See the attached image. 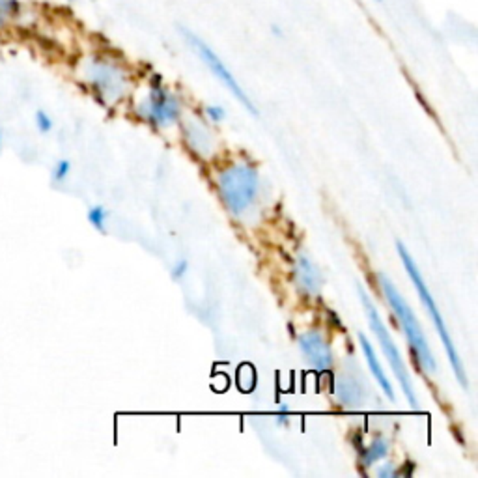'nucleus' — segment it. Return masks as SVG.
I'll return each mask as SVG.
<instances>
[{
    "label": "nucleus",
    "instance_id": "nucleus-1",
    "mask_svg": "<svg viewBox=\"0 0 478 478\" xmlns=\"http://www.w3.org/2000/svg\"><path fill=\"white\" fill-rule=\"evenodd\" d=\"M379 282H381L383 293L387 297V303L391 304V309L394 310V314L398 318L400 325L404 329L405 337H407V342H409L411 349L415 351L416 359L421 360L422 368L430 374L437 370V365H435V359H433L432 349L428 346V340L424 337V332L421 329V323L416 320V316L413 314V310L407 304L402 293L396 290V286L393 284V281L385 275H379Z\"/></svg>",
    "mask_w": 478,
    "mask_h": 478
},
{
    "label": "nucleus",
    "instance_id": "nucleus-2",
    "mask_svg": "<svg viewBox=\"0 0 478 478\" xmlns=\"http://www.w3.org/2000/svg\"><path fill=\"white\" fill-rule=\"evenodd\" d=\"M396 248H398L400 260H402V264H404V269L407 271V275L411 276V281H413V284H415V290H416V293H419V299H421L422 304L426 307L428 314H430V320L433 321V327L437 329L439 337H441V340H443L444 351H447V355H449L450 365H452V368H454L458 381H460L463 387H467L465 370H463V365H461L460 355H458V351H456L454 342H452V338H450V335H449V329H447V325H444L443 316H441V312H439L437 304H435V301H433L432 293H430V290H428L426 282H424V279H422L421 271H419V267H416V264H415V260L411 258V254L407 253V248L404 247V243H400V241L396 243Z\"/></svg>",
    "mask_w": 478,
    "mask_h": 478
},
{
    "label": "nucleus",
    "instance_id": "nucleus-3",
    "mask_svg": "<svg viewBox=\"0 0 478 478\" xmlns=\"http://www.w3.org/2000/svg\"><path fill=\"white\" fill-rule=\"evenodd\" d=\"M217 185L226 208L234 215H241L258 195V174L251 164H232L220 172Z\"/></svg>",
    "mask_w": 478,
    "mask_h": 478
},
{
    "label": "nucleus",
    "instance_id": "nucleus-4",
    "mask_svg": "<svg viewBox=\"0 0 478 478\" xmlns=\"http://www.w3.org/2000/svg\"><path fill=\"white\" fill-rule=\"evenodd\" d=\"M357 292H359L360 301H363V307H365L366 318H368V321H370L372 331L376 332L377 340H379V344H381L383 353H385V357H387L388 365H391V368H393L394 376H396V379H398L400 387H402V391H404V394H405V398L409 400V404L415 407L416 405L415 391H413V385H411L409 374H407V368H405L404 359H402V355H400L396 344L393 342V337L388 335V329L385 327V323H383L381 316L377 314L376 304H374V301L370 299V295L365 292V288L359 286L357 288Z\"/></svg>",
    "mask_w": 478,
    "mask_h": 478
},
{
    "label": "nucleus",
    "instance_id": "nucleus-5",
    "mask_svg": "<svg viewBox=\"0 0 478 478\" xmlns=\"http://www.w3.org/2000/svg\"><path fill=\"white\" fill-rule=\"evenodd\" d=\"M83 79L105 99V101H116L125 94L127 79L120 66L103 57L86 58L80 66Z\"/></svg>",
    "mask_w": 478,
    "mask_h": 478
},
{
    "label": "nucleus",
    "instance_id": "nucleus-6",
    "mask_svg": "<svg viewBox=\"0 0 478 478\" xmlns=\"http://www.w3.org/2000/svg\"><path fill=\"white\" fill-rule=\"evenodd\" d=\"M183 34H185L189 45L197 51L198 57L202 58V62L208 66L209 71H211V73H213L215 77H217V79H219L220 83H223V85L232 92V96L243 103V107L247 108L248 113L256 114V108H254L253 101L248 99V96L241 88V85L237 83V79L234 77V73H232L230 69L226 68V64L220 60L219 55H217V52H215L213 49L206 43V41L200 40L197 34H192V32H189V30H185V29H183Z\"/></svg>",
    "mask_w": 478,
    "mask_h": 478
},
{
    "label": "nucleus",
    "instance_id": "nucleus-7",
    "mask_svg": "<svg viewBox=\"0 0 478 478\" xmlns=\"http://www.w3.org/2000/svg\"><path fill=\"white\" fill-rule=\"evenodd\" d=\"M139 111L148 122L159 127H169L180 118V101L164 88H152L141 103Z\"/></svg>",
    "mask_w": 478,
    "mask_h": 478
},
{
    "label": "nucleus",
    "instance_id": "nucleus-8",
    "mask_svg": "<svg viewBox=\"0 0 478 478\" xmlns=\"http://www.w3.org/2000/svg\"><path fill=\"white\" fill-rule=\"evenodd\" d=\"M299 348L303 351L304 359L309 360L310 366H314L316 370H327L332 363V353L329 344L320 332L309 331L303 332L299 337Z\"/></svg>",
    "mask_w": 478,
    "mask_h": 478
},
{
    "label": "nucleus",
    "instance_id": "nucleus-9",
    "mask_svg": "<svg viewBox=\"0 0 478 478\" xmlns=\"http://www.w3.org/2000/svg\"><path fill=\"white\" fill-rule=\"evenodd\" d=\"M295 281L299 288L307 292L309 295H318L323 286V276L318 265L307 256V254H299L297 262H295Z\"/></svg>",
    "mask_w": 478,
    "mask_h": 478
},
{
    "label": "nucleus",
    "instance_id": "nucleus-10",
    "mask_svg": "<svg viewBox=\"0 0 478 478\" xmlns=\"http://www.w3.org/2000/svg\"><path fill=\"white\" fill-rule=\"evenodd\" d=\"M359 340H360V348H363V353H365V357H366V363H368V366H370V370H372V374H374V377H376V381L379 383V387L383 388V393L387 394L388 400H394L393 385H391V381H388L387 374H385L381 363H379V359H377L376 351H374V346H372L370 340H368L365 335H359Z\"/></svg>",
    "mask_w": 478,
    "mask_h": 478
},
{
    "label": "nucleus",
    "instance_id": "nucleus-11",
    "mask_svg": "<svg viewBox=\"0 0 478 478\" xmlns=\"http://www.w3.org/2000/svg\"><path fill=\"white\" fill-rule=\"evenodd\" d=\"M24 6L21 0H0V36L6 34L10 27L21 19Z\"/></svg>",
    "mask_w": 478,
    "mask_h": 478
},
{
    "label": "nucleus",
    "instance_id": "nucleus-12",
    "mask_svg": "<svg viewBox=\"0 0 478 478\" xmlns=\"http://www.w3.org/2000/svg\"><path fill=\"white\" fill-rule=\"evenodd\" d=\"M388 452V444L383 441V439H376L374 443L366 449L365 452V465H372V463H376L377 460H381V458H385Z\"/></svg>",
    "mask_w": 478,
    "mask_h": 478
},
{
    "label": "nucleus",
    "instance_id": "nucleus-13",
    "mask_svg": "<svg viewBox=\"0 0 478 478\" xmlns=\"http://www.w3.org/2000/svg\"><path fill=\"white\" fill-rule=\"evenodd\" d=\"M107 209L103 208V206H94V208L88 209V213H86V219H88V223H90L94 228H96L97 232H105V225H107Z\"/></svg>",
    "mask_w": 478,
    "mask_h": 478
},
{
    "label": "nucleus",
    "instance_id": "nucleus-14",
    "mask_svg": "<svg viewBox=\"0 0 478 478\" xmlns=\"http://www.w3.org/2000/svg\"><path fill=\"white\" fill-rule=\"evenodd\" d=\"M337 393L338 398L342 400V402H346V404H357V402H360L359 387H357V383L353 381H344L342 387L337 388Z\"/></svg>",
    "mask_w": 478,
    "mask_h": 478
},
{
    "label": "nucleus",
    "instance_id": "nucleus-15",
    "mask_svg": "<svg viewBox=\"0 0 478 478\" xmlns=\"http://www.w3.org/2000/svg\"><path fill=\"white\" fill-rule=\"evenodd\" d=\"M69 172H71V163H69L68 159H60V161L55 164V170H52V180L60 183V181H64L68 178Z\"/></svg>",
    "mask_w": 478,
    "mask_h": 478
},
{
    "label": "nucleus",
    "instance_id": "nucleus-16",
    "mask_svg": "<svg viewBox=\"0 0 478 478\" xmlns=\"http://www.w3.org/2000/svg\"><path fill=\"white\" fill-rule=\"evenodd\" d=\"M36 127L40 133H49L52 129V120L45 111H38L36 113Z\"/></svg>",
    "mask_w": 478,
    "mask_h": 478
},
{
    "label": "nucleus",
    "instance_id": "nucleus-17",
    "mask_svg": "<svg viewBox=\"0 0 478 478\" xmlns=\"http://www.w3.org/2000/svg\"><path fill=\"white\" fill-rule=\"evenodd\" d=\"M206 114H208V118L211 120V122H220V120L226 116L225 108L219 107V105H211V107L206 108Z\"/></svg>",
    "mask_w": 478,
    "mask_h": 478
},
{
    "label": "nucleus",
    "instance_id": "nucleus-18",
    "mask_svg": "<svg viewBox=\"0 0 478 478\" xmlns=\"http://www.w3.org/2000/svg\"><path fill=\"white\" fill-rule=\"evenodd\" d=\"M187 269H189V262H187V260H180V262L172 267V279H174V281H180L181 276L187 273Z\"/></svg>",
    "mask_w": 478,
    "mask_h": 478
},
{
    "label": "nucleus",
    "instance_id": "nucleus-19",
    "mask_svg": "<svg viewBox=\"0 0 478 478\" xmlns=\"http://www.w3.org/2000/svg\"><path fill=\"white\" fill-rule=\"evenodd\" d=\"M379 477H396V469H394L391 463H387V465L383 467V469H379V472H377Z\"/></svg>",
    "mask_w": 478,
    "mask_h": 478
},
{
    "label": "nucleus",
    "instance_id": "nucleus-20",
    "mask_svg": "<svg viewBox=\"0 0 478 478\" xmlns=\"http://www.w3.org/2000/svg\"><path fill=\"white\" fill-rule=\"evenodd\" d=\"M0 148H2V131H0Z\"/></svg>",
    "mask_w": 478,
    "mask_h": 478
},
{
    "label": "nucleus",
    "instance_id": "nucleus-21",
    "mask_svg": "<svg viewBox=\"0 0 478 478\" xmlns=\"http://www.w3.org/2000/svg\"><path fill=\"white\" fill-rule=\"evenodd\" d=\"M71 2H73V0H71Z\"/></svg>",
    "mask_w": 478,
    "mask_h": 478
}]
</instances>
